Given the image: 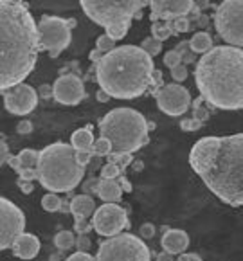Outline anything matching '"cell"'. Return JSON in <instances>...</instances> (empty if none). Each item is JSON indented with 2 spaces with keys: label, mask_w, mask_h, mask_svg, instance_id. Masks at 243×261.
Returning a JSON list of instances; mask_svg holds the SVG:
<instances>
[{
  "label": "cell",
  "mask_w": 243,
  "mask_h": 261,
  "mask_svg": "<svg viewBox=\"0 0 243 261\" xmlns=\"http://www.w3.org/2000/svg\"><path fill=\"white\" fill-rule=\"evenodd\" d=\"M40 31V47L49 53V56L58 58L72 42V29L67 18L62 16L45 15L38 23Z\"/></svg>",
  "instance_id": "obj_10"
},
{
  "label": "cell",
  "mask_w": 243,
  "mask_h": 261,
  "mask_svg": "<svg viewBox=\"0 0 243 261\" xmlns=\"http://www.w3.org/2000/svg\"><path fill=\"white\" fill-rule=\"evenodd\" d=\"M90 247H92V242H90V238L87 234H77L76 238V249L79 250V252H89Z\"/></svg>",
  "instance_id": "obj_36"
},
{
  "label": "cell",
  "mask_w": 243,
  "mask_h": 261,
  "mask_svg": "<svg viewBox=\"0 0 243 261\" xmlns=\"http://www.w3.org/2000/svg\"><path fill=\"white\" fill-rule=\"evenodd\" d=\"M112 151H114L112 142L108 141V139H104V137L96 139V142H94V148H92V153L96 155V157H108Z\"/></svg>",
  "instance_id": "obj_27"
},
{
  "label": "cell",
  "mask_w": 243,
  "mask_h": 261,
  "mask_svg": "<svg viewBox=\"0 0 243 261\" xmlns=\"http://www.w3.org/2000/svg\"><path fill=\"white\" fill-rule=\"evenodd\" d=\"M177 261H202V257L195 252H187V254H180Z\"/></svg>",
  "instance_id": "obj_46"
},
{
  "label": "cell",
  "mask_w": 243,
  "mask_h": 261,
  "mask_svg": "<svg viewBox=\"0 0 243 261\" xmlns=\"http://www.w3.org/2000/svg\"><path fill=\"white\" fill-rule=\"evenodd\" d=\"M164 65L168 67V69H175V67H178V65H182V54L178 53L177 49H173V50H168L166 54H164Z\"/></svg>",
  "instance_id": "obj_33"
},
{
  "label": "cell",
  "mask_w": 243,
  "mask_h": 261,
  "mask_svg": "<svg viewBox=\"0 0 243 261\" xmlns=\"http://www.w3.org/2000/svg\"><path fill=\"white\" fill-rule=\"evenodd\" d=\"M54 97L52 99L65 107H76L87 97L85 83L76 74H63L52 85Z\"/></svg>",
  "instance_id": "obj_14"
},
{
  "label": "cell",
  "mask_w": 243,
  "mask_h": 261,
  "mask_svg": "<svg viewBox=\"0 0 243 261\" xmlns=\"http://www.w3.org/2000/svg\"><path fill=\"white\" fill-rule=\"evenodd\" d=\"M123 175V169L119 168L117 164L114 162H106V164L101 168V178H110V180H117V178Z\"/></svg>",
  "instance_id": "obj_30"
},
{
  "label": "cell",
  "mask_w": 243,
  "mask_h": 261,
  "mask_svg": "<svg viewBox=\"0 0 243 261\" xmlns=\"http://www.w3.org/2000/svg\"><path fill=\"white\" fill-rule=\"evenodd\" d=\"M38 182L49 193H70L85 177V166L77 162L76 150L67 142H52L40 151Z\"/></svg>",
  "instance_id": "obj_5"
},
{
  "label": "cell",
  "mask_w": 243,
  "mask_h": 261,
  "mask_svg": "<svg viewBox=\"0 0 243 261\" xmlns=\"http://www.w3.org/2000/svg\"><path fill=\"white\" fill-rule=\"evenodd\" d=\"M195 83L212 108L243 110V49L214 45L195 63Z\"/></svg>",
  "instance_id": "obj_3"
},
{
  "label": "cell",
  "mask_w": 243,
  "mask_h": 261,
  "mask_svg": "<svg viewBox=\"0 0 243 261\" xmlns=\"http://www.w3.org/2000/svg\"><path fill=\"white\" fill-rule=\"evenodd\" d=\"M92 151H76V157H77V162L81 166H87L90 161H92Z\"/></svg>",
  "instance_id": "obj_42"
},
{
  "label": "cell",
  "mask_w": 243,
  "mask_h": 261,
  "mask_svg": "<svg viewBox=\"0 0 243 261\" xmlns=\"http://www.w3.org/2000/svg\"><path fill=\"white\" fill-rule=\"evenodd\" d=\"M103 58H104V53H101L99 49H94L92 53H90V60L94 62V65H97V63H99Z\"/></svg>",
  "instance_id": "obj_48"
},
{
  "label": "cell",
  "mask_w": 243,
  "mask_h": 261,
  "mask_svg": "<svg viewBox=\"0 0 243 261\" xmlns=\"http://www.w3.org/2000/svg\"><path fill=\"white\" fill-rule=\"evenodd\" d=\"M40 96H42L43 99H49V97H54L52 85H42V87H40Z\"/></svg>",
  "instance_id": "obj_45"
},
{
  "label": "cell",
  "mask_w": 243,
  "mask_h": 261,
  "mask_svg": "<svg viewBox=\"0 0 243 261\" xmlns=\"http://www.w3.org/2000/svg\"><path fill=\"white\" fill-rule=\"evenodd\" d=\"M202 126H204V123L195 119V117H184V119L180 121V128L184 132H197V130H200Z\"/></svg>",
  "instance_id": "obj_34"
},
{
  "label": "cell",
  "mask_w": 243,
  "mask_h": 261,
  "mask_svg": "<svg viewBox=\"0 0 243 261\" xmlns=\"http://www.w3.org/2000/svg\"><path fill=\"white\" fill-rule=\"evenodd\" d=\"M130 25H131V22L116 23V25L108 27V29H106V35L117 42V40H121V38H124V36H126V33H128V29H130Z\"/></svg>",
  "instance_id": "obj_29"
},
{
  "label": "cell",
  "mask_w": 243,
  "mask_h": 261,
  "mask_svg": "<svg viewBox=\"0 0 243 261\" xmlns=\"http://www.w3.org/2000/svg\"><path fill=\"white\" fill-rule=\"evenodd\" d=\"M207 22H209V18H207V16H205V15H202V16H200V20H198V25H202V27H204V25H207Z\"/></svg>",
  "instance_id": "obj_54"
},
{
  "label": "cell",
  "mask_w": 243,
  "mask_h": 261,
  "mask_svg": "<svg viewBox=\"0 0 243 261\" xmlns=\"http://www.w3.org/2000/svg\"><path fill=\"white\" fill-rule=\"evenodd\" d=\"M40 31L31 11L20 0L0 2V90L23 83L40 53Z\"/></svg>",
  "instance_id": "obj_2"
},
{
  "label": "cell",
  "mask_w": 243,
  "mask_h": 261,
  "mask_svg": "<svg viewBox=\"0 0 243 261\" xmlns=\"http://www.w3.org/2000/svg\"><path fill=\"white\" fill-rule=\"evenodd\" d=\"M166 23L171 27L173 35L187 33L189 27H191V20H189V16H178V18H173V20H170V22H166Z\"/></svg>",
  "instance_id": "obj_28"
},
{
  "label": "cell",
  "mask_w": 243,
  "mask_h": 261,
  "mask_svg": "<svg viewBox=\"0 0 243 261\" xmlns=\"http://www.w3.org/2000/svg\"><path fill=\"white\" fill-rule=\"evenodd\" d=\"M189 45H191V50H193L195 54H207L209 50L212 49V38L211 35H209L207 31H198L195 33L193 36H191V40H189Z\"/></svg>",
  "instance_id": "obj_22"
},
{
  "label": "cell",
  "mask_w": 243,
  "mask_h": 261,
  "mask_svg": "<svg viewBox=\"0 0 243 261\" xmlns=\"http://www.w3.org/2000/svg\"><path fill=\"white\" fill-rule=\"evenodd\" d=\"M151 36H153L155 40H158V42H164V40H168L171 35H173V31H171V27L168 25L166 22H155L151 23Z\"/></svg>",
  "instance_id": "obj_26"
},
{
  "label": "cell",
  "mask_w": 243,
  "mask_h": 261,
  "mask_svg": "<svg viewBox=\"0 0 243 261\" xmlns=\"http://www.w3.org/2000/svg\"><path fill=\"white\" fill-rule=\"evenodd\" d=\"M133 168L135 169H141V168H143V162H133Z\"/></svg>",
  "instance_id": "obj_56"
},
{
  "label": "cell",
  "mask_w": 243,
  "mask_h": 261,
  "mask_svg": "<svg viewBox=\"0 0 243 261\" xmlns=\"http://www.w3.org/2000/svg\"><path fill=\"white\" fill-rule=\"evenodd\" d=\"M18 188L22 189V193H25V195H29V193H33L35 191V186H33V182L31 180H23V178H18Z\"/></svg>",
  "instance_id": "obj_43"
},
{
  "label": "cell",
  "mask_w": 243,
  "mask_h": 261,
  "mask_svg": "<svg viewBox=\"0 0 243 261\" xmlns=\"http://www.w3.org/2000/svg\"><path fill=\"white\" fill-rule=\"evenodd\" d=\"M76 238L77 236H74V232L70 230H60L58 234L54 236V245L60 250H69L76 247Z\"/></svg>",
  "instance_id": "obj_23"
},
{
  "label": "cell",
  "mask_w": 243,
  "mask_h": 261,
  "mask_svg": "<svg viewBox=\"0 0 243 261\" xmlns=\"http://www.w3.org/2000/svg\"><path fill=\"white\" fill-rule=\"evenodd\" d=\"M67 22H69L70 29H72V27H76V20H74V18H67Z\"/></svg>",
  "instance_id": "obj_55"
},
{
  "label": "cell",
  "mask_w": 243,
  "mask_h": 261,
  "mask_svg": "<svg viewBox=\"0 0 243 261\" xmlns=\"http://www.w3.org/2000/svg\"><path fill=\"white\" fill-rule=\"evenodd\" d=\"M189 164L216 198L243 207V132L198 139L189 151Z\"/></svg>",
  "instance_id": "obj_1"
},
{
  "label": "cell",
  "mask_w": 243,
  "mask_h": 261,
  "mask_svg": "<svg viewBox=\"0 0 243 261\" xmlns=\"http://www.w3.org/2000/svg\"><path fill=\"white\" fill-rule=\"evenodd\" d=\"M62 204H63V200L58 196V193H47L42 198V207L45 209L47 213L62 211Z\"/></svg>",
  "instance_id": "obj_25"
},
{
  "label": "cell",
  "mask_w": 243,
  "mask_h": 261,
  "mask_svg": "<svg viewBox=\"0 0 243 261\" xmlns=\"http://www.w3.org/2000/svg\"><path fill=\"white\" fill-rule=\"evenodd\" d=\"M13 252L20 259H33L40 252V240L35 234H31V232H23L15 242V245H13Z\"/></svg>",
  "instance_id": "obj_18"
},
{
  "label": "cell",
  "mask_w": 243,
  "mask_h": 261,
  "mask_svg": "<svg viewBox=\"0 0 243 261\" xmlns=\"http://www.w3.org/2000/svg\"><path fill=\"white\" fill-rule=\"evenodd\" d=\"M97 261H151V252L143 238L130 232H121L106 238L96 254Z\"/></svg>",
  "instance_id": "obj_8"
},
{
  "label": "cell",
  "mask_w": 243,
  "mask_h": 261,
  "mask_svg": "<svg viewBox=\"0 0 243 261\" xmlns=\"http://www.w3.org/2000/svg\"><path fill=\"white\" fill-rule=\"evenodd\" d=\"M198 60H197V54L193 53V50H189L187 54H184V56H182V63H184V65H189V63H197Z\"/></svg>",
  "instance_id": "obj_47"
},
{
  "label": "cell",
  "mask_w": 243,
  "mask_h": 261,
  "mask_svg": "<svg viewBox=\"0 0 243 261\" xmlns=\"http://www.w3.org/2000/svg\"><path fill=\"white\" fill-rule=\"evenodd\" d=\"M99 134L112 142L116 153H133L150 142V123L141 112L119 107L99 121Z\"/></svg>",
  "instance_id": "obj_6"
},
{
  "label": "cell",
  "mask_w": 243,
  "mask_h": 261,
  "mask_svg": "<svg viewBox=\"0 0 243 261\" xmlns=\"http://www.w3.org/2000/svg\"><path fill=\"white\" fill-rule=\"evenodd\" d=\"M65 261H97V259L94 256H90L89 252H79V250H77V252L70 254Z\"/></svg>",
  "instance_id": "obj_40"
},
{
  "label": "cell",
  "mask_w": 243,
  "mask_h": 261,
  "mask_svg": "<svg viewBox=\"0 0 243 261\" xmlns=\"http://www.w3.org/2000/svg\"><path fill=\"white\" fill-rule=\"evenodd\" d=\"M16 132H18L20 135H29L33 132V123L29 119L18 121V124H16Z\"/></svg>",
  "instance_id": "obj_39"
},
{
  "label": "cell",
  "mask_w": 243,
  "mask_h": 261,
  "mask_svg": "<svg viewBox=\"0 0 243 261\" xmlns=\"http://www.w3.org/2000/svg\"><path fill=\"white\" fill-rule=\"evenodd\" d=\"M153 58L141 45H119L94 65L99 89L114 99H135L153 87Z\"/></svg>",
  "instance_id": "obj_4"
},
{
  "label": "cell",
  "mask_w": 243,
  "mask_h": 261,
  "mask_svg": "<svg viewBox=\"0 0 243 261\" xmlns=\"http://www.w3.org/2000/svg\"><path fill=\"white\" fill-rule=\"evenodd\" d=\"M139 232L143 240H151L155 236V232H157V229H155L153 223H143V225L139 227Z\"/></svg>",
  "instance_id": "obj_37"
},
{
  "label": "cell",
  "mask_w": 243,
  "mask_h": 261,
  "mask_svg": "<svg viewBox=\"0 0 243 261\" xmlns=\"http://www.w3.org/2000/svg\"><path fill=\"white\" fill-rule=\"evenodd\" d=\"M177 50L182 54V56H184V54H187L189 50H191V45H189V42H180L177 45Z\"/></svg>",
  "instance_id": "obj_51"
},
{
  "label": "cell",
  "mask_w": 243,
  "mask_h": 261,
  "mask_svg": "<svg viewBox=\"0 0 243 261\" xmlns=\"http://www.w3.org/2000/svg\"><path fill=\"white\" fill-rule=\"evenodd\" d=\"M171 77H173L175 81H184L185 77H187V69H185L184 63L175 67V69H171Z\"/></svg>",
  "instance_id": "obj_38"
},
{
  "label": "cell",
  "mask_w": 243,
  "mask_h": 261,
  "mask_svg": "<svg viewBox=\"0 0 243 261\" xmlns=\"http://www.w3.org/2000/svg\"><path fill=\"white\" fill-rule=\"evenodd\" d=\"M141 49L146 50V53L150 54L151 58H153V56H157V54L162 50V42L155 40L153 36H148V38H144L143 43H141Z\"/></svg>",
  "instance_id": "obj_31"
},
{
  "label": "cell",
  "mask_w": 243,
  "mask_h": 261,
  "mask_svg": "<svg viewBox=\"0 0 243 261\" xmlns=\"http://www.w3.org/2000/svg\"><path fill=\"white\" fill-rule=\"evenodd\" d=\"M96 99L99 101V103H108V101H110V96H108L106 92H104V90H97V94H96Z\"/></svg>",
  "instance_id": "obj_52"
},
{
  "label": "cell",
  "mask_w": 243,
  "mask_h": 261,
  "mask_svg": "<svg viewBox=\"0 0 243 261\" xmlns=\"http://www.w3.org/2000/svg\"><path fill=\"white\" fill-rule=\"evenodd\" d=\"M135 18H137V20L143 18V11H137V13H135Z\"/></svg>",
  "instance_id": "obj_57"
},
{
  "label": "cell",
  "mask_w": 243,
  "mask_h": 261,
  "mask_svg": "<svg viewBox=\"0 0 243 261\" xmlns=\"http://www.w3.org/2000/svg\"><path fill=\"white\" fill-rule=\"evenodd\" d=\"M155 259H157V261H175V259H173V254L166 252V250H162V252H158L157 256H155Z\"/></svg>",
  "instance_id": "obj_50"
},
{
  "label": "cell",
  "mask_w": 243,
  "mask_h": 261,
  "mask_svg": "<svg viewBox=\"0 0 243 261\" xmlns=\"http://www.w3.org/2000/svg\"><path fill=\"white\" fill-rule=\"evenodd\" d=\"M117 180H119V184H121V188H123V191L131 193V184H130V180H128V178L124 177V175H121V177L117 178Z\"/></svg>",
  "instance_id": "obj_49"
},
{
  "label": "cell",
  "mask_w": 243,
  "mask_h": 261,
  "mask_svg": "<svg viewBox=\"0 0 243 261\" xmlns=\"http://www.w3.org/2000/svg\"><path fill=\"white\" fill-rule=\"evenodd\" d=\"M92 225L99 236L114 238L121 234L124 229H130L126 209L117 204H103L96 209L92 216Z\"/></svg>",
  "instance_id": "obj_12"
},
{
  "label": "cell",
  "mask_w": 243,
  "mask_h": 261,
  "mask_svg": "<svg viewBox=\"0 0 243 261\" xmlns=\"http://www.w3.org/2000/svg\"><path fill=\"white\" fill-rule=\"evenodd\" d=\"M81 9L97 25L108 27L116 25L121 22H131L135 18V13L143 11L150 2H139V0H119V2H110V0H81Z\"/></svg>",
  "instance_id": "obj_7"
},
{
  "label": "cell",
  "mask_w": 243,
  "mask_h": 261,
  "mask_svg": "<svg viewBox=\"0 0 243 261\" xmlns=\"http://www.w3.org/2000/svg\"><path fill=\"white\" fill-rule=\"evenodd\" d=\"M162 250L173 254V256H180L184 254V250L189 247V236L185 230L182 229H168L164 234H162L160 240Z\"/></svg>",
  "instance_id": "obj_17"
},
{
  "label": "cell",
  "mask_w": 243,
  "mask_h": 261,
  "mask_svg": "<svg viewBox=\"0 0 243 261\" xmlns=\"http://www.w3.org/2000/svg\"><path fill=\"white\" fill-rule=\"evenodd\" d=\"M25 216L11 200L0 198V249H13L15 242L23 234Z\"/></svg>",
  "instance_id": "obj_11"
},
{
  "label": "cell",
  "mask_w": 243,
  "mask_h": 261,
  "mask_svg": "<svg viewBox=\"0 0 243 261\" xmlns=\"http://www.w3.org/2000/svg\"><path fill=\"white\" fill-rule=\"evenodd\" d=\"M18 161H20V164L23 166V168H27V169H36L38 168V161H40V151H36V150H22L18 153Z\"/></svg>",
  "instance_id": "obj_24"
},
{
  "label": "cell",
  "mask_w": 243,
  "mask_h": 261,
  "mask_svg": "<svg viewBox=\"0 0 243 261\" xmlns=\"http://www.w3.org/2000/svg\"><path fill=\"white\" fill-rule=\"evenodd\" d=\"M97 196L103 200L104 204L119 202L121 196H123V188H121L119 180L99 178V184H97Z\"/></svg>",
  "instance_id": "obj_19"
},
{
  "label": "cell",
  "mask_w": 243,
  "mask_h": 261,
  "mask_svg": "<svg viewBox=\"0 0 243 261\" xmlns=\"http://www.w3.org/2000/svg\"><path fill=\"white\" fill-rule=\"evenodd\" d=\"M9 159H11V155H9V148H8V144H6L4 137H2V155H0V164L6 166L9 162Z\"/></svg>",
  "instance_id": "obj_44"
},
{
  "label": "cell",
  "mask_w": 243,
  "mask_h": 261,
  "mask_svg": "<svg viewBox=\"0 0 243 261\" xmlns=\"http://www.w3.org/2000/svg\"><path fill=\"white\" fill-rule=\"evenodd\" d=\"M214 27L224 42L243 49V0H225L216 6Z\"/></svg>",
  "instance_id": "obj_9"
},
{
  "label": "cell",
  "mask_w": 243,
  "mask_h": 261,
  "mask_svg": "<svg viewBox=\"0 0 243 261\" xmlns=\"http://www.w3.org/2000/svg\"><path fill=\"white\" fill-rule=\"evenodd\" d=\"M150 9L151 23L160 20L170 22L178 16H187L195 9V2L193 0H151Z\"/></svg>",
  "instance_id": "obj_16"
},
{
  "label": "cell",
  "mask_w": 243,
  "mask_h": 261,
  "mask_svg": "<svg viewBox=\"0 0 243 261\" xmlns=\"http://www.w3.org/2000/svg\"><path fill=\"white\" fill-rule=\"evenodd\" d=\"M193 117L198 121H202V123H205V121L209 119V110L205 107H200V108H195L193 110Z\"/></svg>",
  "instance_id": "obj_41"
},
{
  "label": "cell",
  "mask_w": 243,
  "mask_h": 261,
  "mask_svg": "<svg viewBox=\"0 0 243 261\" xmlns=\"http://www.w3.org/2000/svg\"><path fill=\"white\" fill-rule=\"evenodd\" d=\"M94 142H96V139H94L92 134V126L77 128L70 137V144L76 151H92Z\"/></svg>",
  "instance_id": "obj_21"
},
{
  "label": "cell",
  "mask_w": 243,
  "mask_h": 261,
  "mask_svg": "<svg viewBox=\"0 0 243 261\" xmlns=\"http://www.w3.org/2000/svg\"><path fill=\"white\" fill-rule=\"evenodd\" d=\"M94 229L92 222H87V218H81V216H76V223H74V232L77 234H87Z\"/></svg>",
  "instance_id": "obj_35"
},
{
  "label": "cell",
  "mask_w": 243,
  "mask_h": 261,
  "mask_svg": "<svg viewBox=\"0 0 243 261\" xmlns=\"http://www.w3.org/2000/svg\"><path fill=\"white\" fill-rule=\"evenodd\" d=\"M155 99H157L158 108L166 115H171V117L184 115L187 112V108L191 107V103H193L189 90L178 83L164 85L160 90H157Z\"/></svg>",
  "instance_id": "obj_13"
},
{
  "label": "cell",
  "mask_w": 243,
  "mask_h": 261,
  "mask_svg": "<svg viewBox=\"0 0 243 261\" xmlns=\"http://www.w3.org/2000/svg\"><path fill=\"white\" fill-rule=\"evenodd\" d=\"M96 49H99L101 53H104V54L112 53V50L116 49V40L110 38V36H108L106 33H104V35L97 36V40H96Z\"/></svg>",
  "instance_id": "obj_32"
},
{
  "label": "cell",
  "mask_w": 243,
  "mask_h": 261,
  "mask_svg": "<svg viewBox=\"0 0 243 261\" xmlns=\"http://www.w3.org/2000/svg\"><path fill=\"white\" fill-rule=\"evenodd\" d=\"M204 103H205V101H204V97H202V96H198L197 99H193V103H191V107H193V110H195V108H200V107H204Z\"/></svg>",
  "instance_id": "obj_53"
},
{
  "label": "cell",
  "mask_w": 243,
  "mask_h": 261,
  "mask_svg": "<svg viewBox=\"0 0 243 261\" xmlns=\"http://www.w3.org/2000/svg\"><path fill=\"white\" fill-rule=\"evenodd\" d=\"M4 96L6 110L13 115H27L31 114L38 105V94L31 85L20 83L13 89L2 92Z\"/></svg>",
  "instance_id": "obj_15"
},
{
  "label": "cell",
  "mask_w": 243,
  "mask_h": 261,
  "mask_svg": "<svg viewBox=\"0 0 243 261\" xmlns=\"http://www.w3.org/2000/svg\"><path fill=\"white\" fill-rule=\"evenodd\" d=\"M70 204H72V215L74 216H81V218H89V216H94L96 213V202L90 195L83 193V195H77L70 200Z\"/></svg>",
  "instance_id": "obj_20"
}]
</instances>
